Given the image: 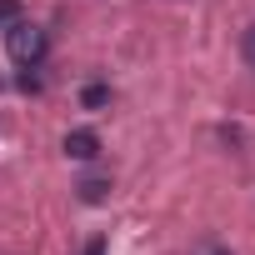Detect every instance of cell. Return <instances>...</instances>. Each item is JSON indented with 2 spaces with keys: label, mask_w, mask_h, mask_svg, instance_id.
<instances>
[{
  "label": "cell",
  "mask_w": 255,
  "mask_h": 255,
  "mask_svg": "<svg viewBox=\"0 0 255 255\" xmlns=\"http://www.w3.org/2000/svg\"><path fill=\"white\" fill-rule=\"evenodd\" d=\"M65 155L70 160H95L100 155V135L95 130H70L65 135Z\"/></svg>",
  "instance_id": "7a4b0ae2"
},
{
  "label": "cell",
  "mask_w": 255,
  "mask_h": 255,
  "mask_svg": "<svg viewBox=\"0 0 255 255\" xmlns=\"http://www.w3.org/2000/svg\"><path fill=\"white\" fill-rule=\"evenodd\" d=\"M20 20V0H0V30H10Z\"/></svg>",
  "instance_id": "5b68a950"
},
{
  "label": "cell",
  "mask_w": 255,
  "mask_h": 255,
  "mask_svg": "<svg viewBox=\"0 0 255 255\" xmlns=\"http://www.w3.org/2000/svg\"><path fill=\"white\" fill-rule=\"evenodd\" d=\"M5 50H10L15 65L35 70V65L45 60V50H50V35H45L40 25H30V20H15V25L5 30Z\"/></svg>",
  "instance_id": "6da1fadb"
},
{
  "label": "cell",
  "mask_w": 255,
  "mask_h": 255,
  "mask_svg": "<svg viewBox=\"0 0 255 255\" xmlns=\"http://www.w3.org/2000/svg\"><path fill=\"white\" fill-rule=\"evenodd\" d=\"M240 55H245V65H250V70H255V25H250V30H245V40H240Z\"/></svg>",
  "instance_id": "8992f818"
},
{
  "label": "cell",
  "mask_w": 255,
  "mask_h": 255,
  "mask_svg": "<svg viewBox=\"0 0 255 255\" xmlns=\"http://www.w3.org/2000/svg\"><path fill=\"white\" fill-rule=\"evenodd\" d=\"M195 255H230V250H225V245H200Z\"/></svg>",
  "instance_id": "52a82bcc"
},
{
  "label": "cell",
  "mask_w": 255,
  "mask_h": 255,
  "mask_svg": "<svg viewBox=\"0 0 255 255\" xmlns=\"http://www.w3.org/2000/svg\"><path fill=\"white\" fill-rule=\"evenodd\" d=\"M80 105H85V110L110 105V85H100V80H95V85H85V90H80Z\"/></svg>",
  "instance_id": "3957f363"
},
{
  "label": "cell",
  "mask_w": 255,
  "mask_h": 255,
  "mask_svg": "<svg viewBox=\"0 0 255 255\" xmlns=\"http://www.w3.org/2000/svg\"><path fill=\"white\" fill-rule=\"evenodd\" d=\"M105 190H110L105 180H80V200H85V205H95V200H105Z\"/></svg>",
  "instance_id": "277c9868"
}]
</instances>
